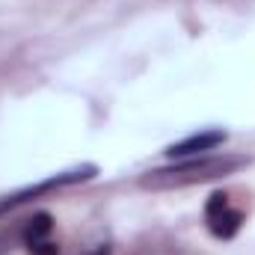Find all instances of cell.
Listing matches in <instances>:
<instances>
[{"label": "cell", "instance_id": "obj_2", "mask_svg": "<svg viewBox=\"0 0 255 255\" xmlns=\"http://www.w3.org/2000/svg\"><path fill=\"white\" fill-rule=\"evenodd\" d=\"M205 223H208V229H211L214 238L226 241V238L238 235V229L244 226V214L238 208H232L223 193H214L208 199V205H205Z\"/></svg>", "mask_w": 255, "mask_h": 255}, {"label": "cell", "instance_id": "obj_1", "mask_svg": "<svg viewBox=\"0 0 255 255\" xmlns=\"http://www.w3.org/2000/svg\"><path fill=\"white\" fill-rule=\"evenodd\" d=\"M244 166V157H196V160H184L166 169H154L142 178V187L151 190H169V187H187V184H199V181H211L220 175H229L235 169Z\"/></svg>", "mask_w": 255, "mask_h": 255}, {"label": "cell", "instance_id": "obj_5", "mask_svg": "<svg viewBox=\"0 0 255 255\" xmlns=\"http://www.w3.org/2000/svg\"><path fill=\"white\" fill-rule=\"evenodd\" d=\"M86 172H92V169H80V172H65V175H57V178H48V181H42V184H36V187H27V190L15 193V196H6V199H0V214H3L6 208H15V205L27 202V196H36V193H45V190H51V187H60V184H71V181L89 178Z\"/></svg>", "mask_w": 255, "mask_h": 255}, {"label": "cell", "instance_id": "obj_4", "mask_svg": "<svg viewBox=\"0 0 255 255\" xmlns=\"http://www.w3.org/2000/svg\"><path fill=\"white\" fill-rule=\"evenodd\" d=\"M223 142H226V133H223V130H205V133H193L187 139L169 145L166 154H169V157H193V154L211 151V148H217V145H223Z\"/></svg>", "mask_w": 255, "mask_h": 255}, {"label": "cell", "instance_id": "obj_3", "mask_svg": "<svg viewBox=\"0 0 255 255\" xmlns=\"http://www.w3.org/2000/svg\"><path fill=\"white\" fill-rule=\"evenodd\" d=\"M21 241L30 255H57L54 244V220L51 214H36L33 220H27V226L21 229Z\"/></svg>", "mask_w": 255, "mask_h": 255}, {"label": "cell", "instance_id": "obj_6", "mask_svg": "<svg viewBox=\"0 0 255 255\" xmlns=\"http://www.w3.org/2000/svg\"><path fill=\"white\" fill-rule=\"evenodd\" d=\"M83 255H110V244H98V247H92L89 253H83Z\"/></svg>", "mask_w": 255, "mask_h": 255}]
</instances>
